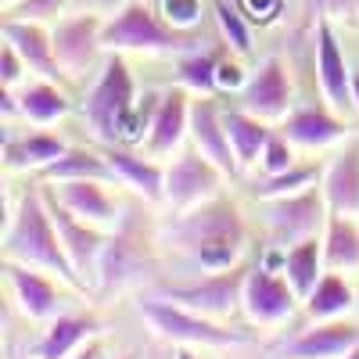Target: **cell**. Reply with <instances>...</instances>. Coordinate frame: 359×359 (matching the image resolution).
Returning <instances> with one entry per match:
<instances>
[{"label": "cell", "instance_id": "cell-1", "mask_svg": "<svg viewBox=\"0 0 359 359\" xmlns=\"http://www.w3.org/2000/svg\"><path fill=\"white\" fill-rule=\"evenodd\" d=\"M0 259L4 262H22V266H36L54 273L62 284H69L72 291H86L76 266L65 255V245L57 237L54 216L47 208L43 187H29L18 205L8 212V226H4V245H0Z\"/></svg>", "mask_w": 359, "mask_h": 359}, {"label": "cell", "instance_id": "cell-2", "mask_svg": "<svg viewBox=\"0 0 359 359\" xmlns=\"http://www.w3.org/2000/svg\"><path fill=\"white\" fill-rule=\"evenodd\" d=\"M165 233L208 273L237 266L248 245V226L241 208L226 201L223 194L216 201L191 208V212H176V223Z\"/></svg>", "mask_w": 359, "mask_h": 359}, {"label": "cell", "instance_id": "cell-3", "mask_svg": "<svg viewBox=\"0 0 359 359\" xmlns=\"http://www.w3.org/2000/svg\"><path fill=\"white\" fill-rule=\"evenodd\" d=\"M147 273H158V255H155V237L151 223L140 208H126L118 223L108 230L104 252L97 259V280L94 291L97 298H111L118 291L133 287Z\"/></svg>", "mask_w": 359, "mask_h": 359}, {"label": "cell", "instance_id": "cell-4", "mask_svg": "<svg viewBox=\"0 0 359 359\" xmlns=\"http://www.w3.org/2000/svg\"><path fill=\"white\" fill-rule=\"evenodd\" d=\"M201 47V33L169 25L155 4L126 0L104 22V50L108 54H187Z\"/></svg>", "mask_w": 359, "mask_h": 359}, {"label": "cell", "instance_id": "cell-5", "mask_svg": "<svg viewBox=\"0 0 359 359\" xmlns=\"http://www.w3.org/2000/svg\"><path fill=\"white\" fill-rule=\"evenodd\" d=\"M140 101L137 94V79L126 65L123 54H108L104 65L97 69V79L90 86V94L83 101V118L86 126L94 130V137L104 144H118L126 115L133 111V104Z\"/></svg>", "mask_w": 359, "mask_h": 359}, {"label": "cell", "instance_id": "cell-6", "mask_svg": "<svg viewBox=\"0 0 359 359\" xmlns=\"http://www.w3.org/2000/svg\"><path fill=\"white\" fill-rule=\"evenodd\" d=\"M137 313L147 320V327L172 341V345H205V348H230V345H248L252 334L248 331H233V327H223L219 320H208L194 309H184L169 302V298H140Z\"/></svg>", "mask_w": 359, "mask_h": 359}, {"label": "cell", "instance_id": "cell-7", "mask_svg": "<svg viewBox=\"0 0 359 359\" xmlns=\"http://www.w3.org/2000/svg\"><path fill=\"white\" fill-rule=\"evenodd\" d=\"M252 273V266H230V269H216L194 284H158V298H169V302L194 309L208 320H230L237 309H241L245 298V280Z\"/></svg>", "mask_w": 359, "mask_h": 359}, {"label": "cell", "instance_id": "cell-8", "mask_svg": "<svg viewBox=\"0 0 359 359\" xmlns=\"http://www.w3.org/2000/svg\"><path fill=\"white\" fill-rule=\"evenodd\" d=\"M104 15H90V11H72L65 18H57L50 25L54 33V54L62 65L65 79H86L94 69L104 65Z\"/></svg>", "mask_w": 359, "mask_h": 359}, {"label": "cell", "instance_id": "cell-9", "mask_svg": "<svg viewBox=\"0 0 359 359\" xmlns=\"http://www.w3.org/2000/svg\"><path fill=\"white\" fill-rule=\"evenodd\" d=\"M327 219H331V208H327L323 187H309V191L266 201L269 241L277 248H291V245L309 241V237H320Z\"/></svg>", "mask_w": 359, "mask_h": 359}, {"label": "cell", "instance_id": "cell-10", "mask_svg": "<svg viewBox=\"0 0 359 359\" xmlns=\"http://www.w3.org/2000/svg\"><path fill=\"white\" fill-rule=\"evenodd\" d=\"M223 176L226 172L208 162L198 147H187L165 165V205H172L176 212H191L205 201H216Z\"/></svg>", "mask_w": 359, "mask_h": 359}, {"label": "cell", "instance_id": "cell-11", "mask_svg": "<svg viewBox=\"0 0 359 359\" xmlns=\"http://www.w3.org/2000/svg\"><path fill=\"white\" fill-rule=\"evenodd\" d=\"M43 198H47V208L54 216V226H57V237L65 245V255L69 262L76 266V273L83 280L86 291H94V280H97V259L104 252V241H108V230L94 226V223H83L79 216H72L69 208L57 201L47 187H43Z\"/></svg>", "mask_w": 359, "mask_h": 359}, {"label": "cell", "instance_id": "cell-12", "mask_svg": "<svg viewBox=\"0 0 359 359\" xmlns=\"http://www.w3.org/2000/svg\"><path fill=\"white\" fill-rule=\"evenodd\" d=\"M313 54H316V79H320L327 108H334L338 115L355 111L352 108V69L345 62V50L338 43L331 18L313 22Z\"/></svg>", "mask_w": 359, "mask_h": 359}, {"label": "cell", "instance_id": "cell-13", "mask_svg": "<svg viewBox=\"0 0 359 359\" xmlns=\"http://www.w3.org/2000/svg\"><path fill=\"white\" fill-rule=\"evenodd\" d=\"M298 291L291 287V280L284 273L269 266H252V273L245 280V298H241V313L259 323V327H273L284 323L294 309H298Z\"/></svg>", "mask_w": 359, "mask_h": 359}, {"label": "cell", "instance_id": "cell-14", "mask_svg": "<svg viewBox=\"0 0 359 359\" xmlns=\"http://www.w3.org/2000/svg\"><path fill=\"white\" fill-rule=\"evenodd\" d=\"M291 76L287 65L277 54H269L259 62V69L252 72L248 86L241 90V108L259 115L262 123H284L291 115Z\"/></svg>", "mask_w": 359, "mask_h": 359}, {"label": "cell", "instance_id": "cell-15", "mask_svg": "<svg viewBox=\"0 0 359 359\" xmlns=\"http://www.w3.org/2000/svg\"><path fill=\"white\" fill-rule=\"evenodd\" d=\"M191 97H187V86H176V90H165L162 101H158V111L151 118V130H147V140H144V155L151 158H172L180 155L184 140L191 137Z\"/></svg>", "mask_w": 359, "mask_h": 359}, {"label": "cell", "instance_id": "cell-16", "mask_svg": "<svg viewBox=\"0 0 359 359\" xmlns=\"http://www.w3.org/2000/svg\"><path fill=\"white\" fill-rule=\"evenodd\" d=\"M4 277H8V287L15 294L18 309L29 316V320H54L62 313V302L65 294L50 280L47 269H36V266H22V262H4Z\"/></svg>", "mask_w": 359, "mask_h": 359}, {"label": "cell", "instance_id": "cell-17", "mask_svg": "<svg viewBox=\"0 0 359 359\" xmlns=\"http://www.w3.org/2000/svg\"><path fill=\"white\" fill-rule=\"evenodd\" d=\"M191 144L212 165H219L226 176H237V169H241V162H237V155H233V144L226 137L223 108L216 104V97L198 94V101L191 104Z\"/></svg>", "mask_w": 359, "mask_h": 359}, {"label": "cell", "instance_id": "cell-18", "mask_svg": "<svg viewBox=\"0 0 359 359\" xmlns=\"http://www.w3.org/2000/svg\"><path fill=\"white\" fill-rule=\"evenodd\" d=\"M359 345V327L341 320H316L309 331L291 338L277 355L280 359H345Z\"/></svg>", "mask_w": 359, "mask_h": 359}, {"label": "cell", "instance_id": "cell-19", "mask_svg": "<svg viewBox=\"0 0 359 359\" xmlns=\"http://www.w3.org/2000/svg\"><path fill=\"white\" fill-rule=\"evenodd\" d=\"M0 33H4V40L25 57V65H29V72H33V76H40V79H54V83H62V79H65L62 65H57V54H54V33H50L43 22L4 18Z\"/></svg>", "mask_w": 359, "mask_h": 359}, {"label": "cell", "instance_id": "cell-20", "mask_svg": "<svg viewBox=\"0 0 359 359\" xmlns=\"http://www.w3.org/2000/svg\"><path fill=\"white\" fill-rule=\"evenodd\" d=\"M104 155L115 169V180L118 184H126L133 194H140L144 201H165V169L158 158L151 155H137L133 147L126 144H104Z\"/></svg>", "mask_w": 359, "mask_h": 359}, {"label": "cell", "instance_id": "cell-21", "mask_svg": "<svg viewBox=\"0 0 359 359\" xmlns=\"http://www.w3.org/2000/svg\"><path fill=\"white\" fill-rule=\"evenodd\" d=\"M47 191L62 201L72 216L83 223H94L101 230H111L118 223V205L108 194V184L101 180H69V184H47Z\"/></svg>", "mask_w": 359, "mask_h": 359}, {"label": "cell", "instance_id": "cell-22", "mask_svg": "<svg viewBox=\"0 0 359 359\" xmlns=\"http://www.w3.org/2000/svg\"><path fill=\"white\" fill-rule=\"evenodd\" d=\"M101 334V320L90 313H57L40 341L33 345V359H69L76 355L86 341H94Z\"/></svg>", "mask_w": 359, "mask_h": 359}, {"label": "cell", "instance_id": "cell-23", "mask_svg": "<svg viewBox=\"0 0 359 359\" xmlns=\"http://www.w3.org/2000/svg\"><path fill=\"white\" fill-rule=\"evenodd\" d=\"M280 133L294 144V147H331L338 140H345L348 126L345 118L334 108H320V104H306V108H294L284 123Z\"/></svg>", "mask_w": 359, "mask_h": 359}, {"label": "cell", "instance_id": "cell-24", "mask_svg": "<svg viewBox=\"0 0 359 359\" xmlns=\"http://www.w3.org/2000/svg\"><path fill=\"white\" fill-rule=\"evenodd\" d=\"M65 151H69V144L47 130L22 133V137L4 130V169L8 172H40Z\"/></svg>", "mask_w": 359, "mask_h": 359}, {"label": "cell", "instance_id": "cell-25", "mask_svg": "<svg viewBox=\"0 0 359 359\" xmlns=\"http://www.w3.org/2000/svg\"><path fill=\"white\" fill-rule=\"evenodd\" d=\"M323 198L334 216H359V147H345V151L323 169Z\"/></svg>", "mask_w": 359, "mask_h": 359}, {"label": "cell", "instance_id": "cell-26", "mask_svg": "<svg viewBox=\"0 0 359 359\" xmlns=\"http://www.w3.org/2000/svg\"><path fill=\"white\" fill-rule=\"evenodd\" d=\"M223 126H226V137L233 144V155H237V162H241V169L259 165L269 137H273L269 123H262L259 115H252V111H245L241 104H237V108H223Z\"/></svg>", "mask_w": 359, "mask_h": 359}, {"label": "cell", "instance_id": "cell-27", "mask_svg": "<svg viewBox=\"0 0 359 359\" xmlns=\"http://www.w3.org/2000/svg\"><path fill=\"white\" fill-rule=\"evenodd\" d=\"M36 180H43V184H69V180H101V184H111L115 169H111L104 151H94V147H69L62 158H54L47 169H40Z\"/></svg>", "mask_w": 359, "mask_h": 359}, {"label": "cell", "instance_id": "cell-28", "mask_svg": "<svg viewBox=\"0 0 359 359\" xmlns=\"http://www.w3.org/2000/svg\"><path fill=\"white\" fill-rule=\"evenodd\" d=\"M323 269H327V262H323V237H309V241H302V245H291L280 255V273L291 280V287L298 291L302 302L309 298V291L320 284Z\"/></svg>", "mask_w": 359, "mask_h": 359}, {"label": "cell", "instance_id": "cell-29", "mask_svg": "<svg viewBox=\"0 0 359 359\" xmlns=\"http://www.w3.org/2000/svg\"><path fill=\"white\" fill-rule=\"evenodd\" d=\"M18 101H22V118L33 126H50V123H57V118H65L72 111V97L54 79L25 83Z\"/></svg>", "mask_w": 359, "mask_h": 359}, {"label": "cell", "instance_id": "cell-30", "mask_svg": "<svg viewBox=\"0 0 359 359\" xmlns=\"http://www.w3.org/2000/svg\"><path fill=\"white\" fill-rule=\"evenodd\" d=\"M323 262L331 273L359 269V223L355 216H334L323 226Z\"/></svg>", "mask_w": 359, "mask_h": 359}, {"label": "cell", "instance_id": "cell-31", "mask_svg": "<svg viewBox=\"0 0 359 359\" xmlns=\"http://www.w3.org/2000/svg\"><path fill=\"white\" fill-rule=\"evenodd\" d=\"M306 316L316 323V320H341L355 309V291L348 287V280L341 273H327L320 277V284L309 291V298L302 302Z\"/></svg>", "mask_w": 359, "mask_h": 359}, {"label": "cell", "instance_id": "cell-32", "mask_svg": "<svg viewBox=\"0 0 359 359\" xmlns=\"http://www.w3.org/2000/svg\"><path fill=\"white\" fill-rule=\"evenodd\" d=\"M230 47L223 43L219 50H187V54H180L176 57V79L180 86H187L194 90V94L201 97H216L219 90H216V69H219V57L226 54Z\"/></svg>", "mask_w": 359, "mask_h": 359}, {"label": "cell", "instance_id": "cell-33", "mask_svg": "<svg viewBox=\"0 0 359 359\" xmlns=\"http://www.w3.org/2000/svg\"><path fill=\"white\" fill-rule=\"evenodd\" d=\"M320 169L316 165H291L287 172H277V176H266L262 184L252 187V194L259 201H273V198H287V194H298V191H309L320 184Z\"/></svg>", "mask_w": 359, "mask_h": 359}, {"label": "cell", "instance_id": "cell-34", "mask_svg": "<svg viewBox=\"0 0 359 359\" xmlns=\"http://www.w3.org/2000/svg\"><path fill=\"white\" fill-rule=\"evenodd\" d=\"M212 11H216V25H219L223 43H226L233 54H241V57L252 54V22L237 11L233 0H216Z\"/></svg>", "mask_w": 359, "mask_h": 359}, {"label": "cell", "instance_id": "cell-35", "mask_svg": "<svg viewBox=\"0 0 359 359\" xmlns=\"http://www.w3.org/2000/svg\"><path fill=\"white\" fill-rule=\"evenodd\" d=\"M72 11V0H18L11 11H4L8 18H22V22H43L54 25L57 18H65Z\"/></svg>", "mask_w": 359, "mask_h": 359}, {"label": "cell", "instance_id": "cell-36", "mask_svg": "<svg viewBox=\"0 0 359 359\" xmlns=\"http://www.w3.org/2000/svg\"><path fill=\"white\" fill-rule=\"evenodd\" d=\"M155 8H158V15L169 25L187 29V33H194V29L201 25V18H205V4H201V0H158Z\"/></svg>", "mask_w": 359, "mask_h": 359}, {"label": "cell", "instance_id": "cell-37", "mask_svg": "<svg viewBox=\"0 0 359 359\" xmlns=\"http://www.w3.org/2000/svg\"><path fill=\"white\" fill-rule=\"evenodd\" d=\"M259 165H262V172H266V176L287 172V169L294 165V144H291L280 130H273V137H269L266 151H262V158H259Z\"/></svg>", "mask_w": 359, "mask_h": 359}, {"label": "cell", "instance_id": "cell-38", "mask_svg": "<svg viewBox=\"0 0 359 359\" xmlns=\"http://www.w3.org/2000/svg\"><path fill=\"white\" fill-rule=\"evenodd\" d=\"M306 8L316 18H331V22H359V0H306Z\"/></svg>", "mask_w": 359, "mask_h": 359}, {"label": "cell", "instance_id": "cell-39", "mask_svg": "<svg viewBox=\"0 0 359 359\" xmlns=\"http://www.w3.org/2000/svg\"><path fill=\"white\" fill-rule=\"evenodd\" d=\"M29 76V65H25V57L4 40V47H0V86L4 90H18Z\"/></svg>", "mask_w": 359, "mask_h": 359}, {"label": "cell", "instance_id": "cell-40", "mask_svg": "<svg viewBox=\"0 0 359 359\" xmlns=\"http://www.w3.org/2000/svg\"><path fill=\"white\" fill-rule=\"evenodd\" d=\"M237 11H241L252 25L266 29V25H273L280 15H284V0H233Z\"/></svg>", "mask_w": 359, "mask_h": 359}, {"label": "cell", "instance_id": "cell-41", "mask_svg": "<svg viewBox=\"0 0 359 359\" xmlns=\"http://www.w3.org/2000/svg\"><path fill=\"white\" fill-rule=\"evenodd\" d=\"M252 76H245V65L241 62H230L223 54L219 57V69H216V90L219 94H230V90H245Z\"/></svg>", "mask_w": 359, "mask_h": 359}, {"label": "cell", "instance_id": "cell-42", "mask_svg": "<svg viewBox=\"0 0 359 359\" xmlns=\"http://www.w3.org/2000/svg\"><path fill=\"white\" fill-rule=\"evenodd\" d=\"M123 4H126V0H72V11H90V15H104V18H111Z\"/></svg>", "mask_w": 359, "mask_h": 359}, {"label": "cell", "instance_id": "cell-43", "mask_svg": "<svg viewBox=\"0 0 359 359\" xmlns=\"http://www.w3.org/2000/svg\"><path fill=\"white\" fill-rule=\"evenodd\" d=\"M0 111H4V118H22V101L15 97V90L0 86Z\"/></svg>", "mask_w": 359, "mask_h": 359}, {"label": "cell", "instance_id": "cell-44", "mask_svg": "<svg viewBox=\"0 0 359 359\" xmlns=\"http://www.w3.org/2000/svg\"><path fill=\"white\" fill-rule=\"evenodd\" d=\"M69 359H104V352H101V341H86L76 355H69Z\"/></svg>", "mask_w": 359, "mask_h": 359}, {"label": "cell", "instance_id": "cell-45", "mask_svg": "<svg viewBox=\"0 0 359 359\" xmlns=\"http://www.w3.org/2000/svg\"><path fill=\"white\" fill-rule=\"evenodd\" d=\"M352 108L359 115V72H352Z\"/></svg>", "mask_w": 359, "mask_h": 359}, {"label": "cell", "instance_id": "cell-46", "mask_svg": "<svg viewBox=\"0 0 359 359\" xmlns=\"http://www.w3.org/2000/svg\"><path fill=\"white\" fill-rule=\"evenodd\" d=\"M176 359H194L191 345H176Z\"/></svg>", "mask_w": 359, "mask_h": 359}, {"label": "cell", "instance_id": "cell-47", "mask_svg": "<svg viewBox=\"0 0 359 359\" xmlns=\"http://www.w3.org/2000/svg\"><path fill=\"white\" fill-rule=\"evenodd\" d=\"M15 4H18V0H0V8H4V11H11Z\"/></svg>", "mask_w": 359, "mask_h": 359}, {"label": "cell", "instance_id": "cell-48", "mask_svg": "<svg viewBox=\"0 0 359 359\" xmlns=\"http://www.w3.org/2000/svg\"><path fill=\"white\" fill-rule=\"evenodd\" d=\"M345 359H359V345H355V348H352V352H348Z\"/></svg>", "mask_w": 359, "mask_h": 359}, {"label": "cell", "instance_id": "cell-49", "mask_svg": "<svg viewBox=\"0 0 359 359\" xmlns=\"http://www.w3.org/2000/svg\"><path fill=\"white\" fill-rule=\"evenodd\" d=\"M118 359H140V355L137 352H126V355H118Z\"/></svg>", "mask_w": 359, "mask_h": 359}, {"label": "cell", "instance_id": "cell-50", "mask_svg": "<svg viewBox=\"0 0 359 359\" xmlns=\"http://www.w3.org/2000/svg\"><path fill=\"white\" fill-rule=\"evenodd\" d=\"M140 4H158V0H140Z\"/></svg>", "mask_w": 359, "mask_h": 359}, {"label": "cell", "instance_id": "cell-51", "mask_svg": "<svg viewBox=\"0 0 359 359\" xmlns=\"http://www.w3.org/2000/svg\"><path fill=\"white\" fill-rule=\"evenodd\" d=\"M8 359H18V355H8Z\"/></svg>", "mask_w": 359, "mask_h": 359}]
</instances>
